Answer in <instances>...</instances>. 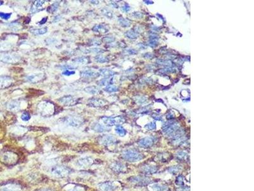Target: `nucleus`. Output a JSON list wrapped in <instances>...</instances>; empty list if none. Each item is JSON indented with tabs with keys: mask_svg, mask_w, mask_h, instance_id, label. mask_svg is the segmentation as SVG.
I'll use <instances>...</instances> for the list:
<instances>
[{
	"mask_svg": "<svg viewBox=\"0 0 254 191\" xmlns=\"http://www.w3.org/2000/svg\"><path fill=\"white\" fill-rule=\"evenodd\" d=\"M45 1H40V0L39 1V0H37V1H35L34 2L33 4L35 6H36V8L39 9L41 7V6H42V5L45 3Z\"/></svg>",
	"mask_w": 254,
	"mask_h": 191,
	"instance_id": "de8ad7c7",
	"label": "nucleus"
},
{
	"mask_svg": "<svg viewBox=\"0 0 254 191\" xmlns=\"http://www.w3.org/2000/svg\"><path fill=\"white\" fill-rule=\"evenodd\" d=\"M130 181L131 183L137 185V186H141L147 185L151 182L149 178L146 177H139V176L131 177L130 178Z\"/></svg>",
	"mask_w": 254,
	"mask_h": 191,
	"instance_id": "f8f14e48",
	"label": "nucleus"
},
{
	"mask_svg": "<svg viewBox=\"0 0 254 191\" xmlns=\"http://www.w3.org/2000/svg\"><path fill=\"white\" fill-rule=\"evenodd\" d=\"M88 104L92 107H102L105 104V101L102 99L92 98L88 101Z\"/></svg>",
	"mask_w": 254,
	"mask_h": 191,
	"instance_id": "a211bd4d",
	"label": "nucleus"
},
{
	"mask_svg": "<svg viewBox=\"0 0 254 191\" xmlns=\"http://www.w3.org/2000/svg\"><path fill=\"white\" fill-rule=\"evenodd\" d=\"M47 21V17H44V18H43L42 19H41V21L40 22H38V24H43L45 23H46Z\"/></svg>",
	"mask_w": 254,
	"mask_h": 191,
	"instance_id": "6e6d98bb",
	"label": "nucleus"
},
{
	"mask_svg": "<svg viewBox=\"0 0 254 191\" xmlns=\"http://www.w3.org/2000/svg\"><path fill=\"white\" fill-rule=\"evenodd\" d=\"M151 188L153 191H170L168 187L159 183L153 184Z\"/></svg>",
	"mask_w": 254,
	"mask_h": 191,
	"instance_id": "393cba45",
	"label": "nucleus"
},
{
	"mask_svg": "<svg viewBox=\"0 0 254 191\" xmlns=\"http://www.w3.org/2000/svg\"><path fill=\"white\" fill-rule=\"evenodd\" d=\"M175 155L177 158L181 161H186L188 158V153L183 150L178 152Z\"/></svg>",
	"mask_w": 254,
	"mask_h": 191,
	"instance_id": "7c9ffc66",
	"label": "nucleus"
},
{
	"mask_svg": "<svg viewBox=\"0 0 254 191\" xmlns=\"http://www.w3.org/2000/svg\"><path fill=\"white\" fill-rule=\"evenodd\" d=\"M115 40V38L113 36H105L104 38H103V41L105 43H111L112 41H114Z\"/></svg>",
	"mask_w": 254,
	"mask_h": 191,
	"instance_id": "49530a36",
	"label": "nucleus"
},
{
	"mask_svg": "<svg viewBox=\"0 0 254 191\" xmlns=\"http://www.w3.org/2000/svg\"><path fill=\"white\" fill-rule=\"evenodd\" d=\"M157 140L156 138L153 136H149L146 137L139 140L138 142V145H139L140 147L142 148H149L151 146H152L154 143L156 142Z\"/></svg>",
	"mask_w": 254,
	"mask_h": 191,
	"instance_id": "9b49d317",
	"label": "nucleus"
},
{
	"mask_svg": "<svg viewBox=\"0 0 254 191\" xmlns=\"http://www.w3.org/2000/svg\"><path fill=\"white\" fill-rule=\"evenodd\" d=\"M31 119V115L30 113L28 112V111H24L22 113V115H21V119L24 121V122H27V121H29Z\"/></svg>",
	"mask_w": 254,
	"mask_h": 191,
	"instance_id": "ea45409f",
	"label": "nucleus"
},
{
	"mask_svg": "<svg viewBox=\"0 0 254 191\" xmlns=\"http://www.w3.org/2000/svg\"><path fill=\"white\" fill-rule=\"evenodd\" d=\"M90 2L91 3H92V4H95V5L99 4V1H90Z\"/></svg>",
	"mask_w": 254,
	"mask_h": 191,
	"instance_id": "13d9d810",
	"label": "nucleus"
},
{
	"mask_svg": "<svg viewBox=\"0 0 254 191\" xmlns=\"http://www.w3.org/2000/svg\"><path fill=\"white\" fill-rule=\"evenodd\" d=\"M127 52L129 54H136L137 53V51L134 49H129L128 50Z\"/></svg>",
	"mask_w": 254,
	"mask_h": 191,
	"instance_id": "5fc2aeb1",
	"label": "nucleus"
},
{
	"mask_svg": "<svg viewBox=\"0 0 254 191\" xmlns=\"http://www.w3.org/2000/svg\"><path fill=\"white\" fill-rule=\"evenodd\" d=\"M22 107V101L18 100H12L9 102L7 104V108L9 110L12 111H20Z\"/></svg>",
	"mask_w": 254,
	"mask_h": 191,
	"instance_id": "dca6fc26",
	"label": "nucleus"
},
{
	"mask_svg": "<svg viewBox=\"0 0 254 191\" xmlns=\"http://www.w3.org/2000/svg\"><path fill=\"white\" fill-rule=\"evenodd\" d=\"M29 31L32 34H33L34 35H41V34H44L47 33V32L48 31V29L47 27H41L40 29L31 28V29H30Z\"/></svg>",
	"mask_w": 254,
	"mask_h": 191,
	"instance_id": "a878e982",
	"label": "nucleus"
},
{
	"mask_svg": "<svg viewBox=\"0 0 254 191\" xmlns=\"http://www.w3.org/2000/svg\"><path fill=\"white\" fill-rule=\"evenodd\" d=\"M175 183L177 186L183 187V186H184V177H183L182 175H179V176H178L175 180Z\"/></svg>",
	"mask_w": 254,
	"mask_h": 191,
	"instance_id": "58836bf2",
	"label": "nucleus"
},
{
	"mask_svg": "<svg viewBox=\"0 0 254 191\" xmlns=\"http://www.w3.org/2000/svg\"><path fill=\"white\" fill-rule=\"evenodd\" d=\"M14 80L13 78L8 76H0V89L8 88L12 85Z\"/></svg>",
	"mask_w": 254,
	"mask_h": 191,
	"instance_id": "4468645a",
	"label": "nucleus"
},
{
	"mask_svg": "<svg viewBox=\"0 0 254 191\" xmlns=\"http://www.w3.org/2000/svg\"><path fill=\"white\" fill-rule=\"evenodd\" d=\"M99 142L102 145L109 146L114 144L116 142V139L112 135H104L99 137Z\"/></svg>",
	"mask_w": 254,
	"mask_h": 191,
	"instance_id": "9d476101",
	"label": "nucleus"
},
{
	"mask_svg": "<svg viewBox=\"0 0 254 191\" xmlns=\"http://www.w3.org/2000/svg\"><path fill=\"white\" fill-rule=\"evenodd\" d=\"M121 157L125 161L129 162H137L144 159V155L141 153L134 150H127L122 153Z\"/></svg>",
	"mask_w": 254,
	"mask_h": 191,
	"instance_id": "f257e3e1",
	"label": "nucleus"
},
{
	"mask_svg": "<svg viewBox=\"0 0 254 191\" xmlns=\"http://www.w3.org/2000/svg\"><path fill=\"white\" fill-rule=\"evenodd\" d=\"M66 191H85V187L79 186V185L70 184L66 186L65 188Z\"/></svg>",
	"mask_w": 254,
	"mask_h": 191,
	"instance_id": "b1692460",
	"label": "nucleus"
},
{
	"mask_svg": "<svg viewBox=\"0 0 254 191\" xmlns=\"http://www.w3.org/2000/svg\"><path fill=\"white\" fill-rule=\"evenodd\" d=\"M59 6V2H55L53 3V4H51L50 6H49V7L47 8V11L50 13V14H52L54 12H55L58 9Z\"/></svg>",
	"mask_w": 254,
	"mask_h": 191,
	"instance_id": "f704fd0d",
	"label": "nucleus"
},
{
	"mask_svg": "<svg viewBox=\"0 0 254 191\" xmlns=\"http://www.w3.org/2000/svg\"><path fill=\"white\" fill-rule=\"evenodd\" d=\"M38 191H54V190H51L50 189H46V188H45V189H40Z\"/></svg>",
	"mask_w": 254,
	"mask_h": 191,
	"instance_id": "4d7b16f0",
	"label": "nucleus"
},
{
	"mask_svg": "<svg viewBox=\"0 0 254 191\" xmlns=\"http://www.w3.org/2000/svg\"><path fill=\"white\" fill-rule=\"evenodd\" d=\"M1 117H2V115H1V114L0 113V118H1Z\"/></svg>",
	"mask_w": 254,
	"mask_h": 191,
	"instance_id": "680f3d73",
	"label": "nucleus"
},
{
	"mask_svg": "<svg viewBox=\"0 0 254 191\" xmlns=\"http://www.w3.org/2000/svg\"><path fill=\"white\" fill-rule=\"evenodd\" d=\"M94 161L91 157H84L77 159L75 162V165L79 169H86L91 166Z\"/></svg>",
	"mask_w": 254,
	"mask_h": 191,
	"instance_id": "6e6552de",
	"label": "nucleus"
},
{
	"mask_svg": "<svg viewBox=\"0 0 254 191\" xmlns=\"http://www.w3.org/2000/svg\"><path fill=\"white\" fill-rule=\"evenodd\" d=\"M181 166H172L171 168H170L168 171L172 174H176L181 170Z\"/></svg>",
	"mask_w": 254,
	"mask_h": 191,
	"instance_id": "79ce46f5",
	"label": "nucleus"
},
{
	"mask_svg": "<svg viewBox=\"0 0 254 191\" xmlns=\"http://www.w3.org/2000/svg\"><path fill=\"white\" fill-rule=\"evenodd\" d=\"M113 83V78H103L98 82V84L100 86H107L112 85Z\"/></svg>",
	"mask_w": 254,
	"mask_h": 191,
	"instance_id": "c85d7f7f",
	"label": "nucleus"
},
{
	"mask_svg": "<svg viewBox=\"0 0 254 191\" xmlns=\"http://www.w3.org/2000/svg\"><path fill=\"white\" fill-rule=\"evenodd\" d=\"M158 168L155 166L152 165H146L142 168V172L145 174H153L157 172Z\"/></svg>",
	"mask_w": 254,
	"mask_h": 191,
	"instance_id": "4be33fe9",
	"label": "nucleus"
},
{
	"mask_svg": "<svg viewBox=\"0 0 254 191\" xmlns=\"http://www.w3.org/2000/svg\"><path fill=\"white\" fill-rule=\"evenodd\" d=\"M75 73H76L75 71H69L68 69H64V71L62 72V75L69 76L71 75H75Z\"/></svg>",
	"mask_w": 254,
	"mask_h": 191,
	"instance_id": "09e8293b",
	"label": "nucleus"
},
{
	"mask_svg": "<svg viewBox=\"0 0 254 191\" xmlns=\"http://www.w3.org/2000/svg\"><path fill=\"white\" fill-rule=\"evenodd\" d=\"M83 119L81 117L78 116H69L64 118V122L67 125L73 127H79L83 123Z\"/></svg>",
	"mask_w": 254,
	"mask_h": 191,
	"instance_id": "1a4fd4ad",
	"label": "nucleus"
},
{
	"mask_svg": "<svg viewBox=\"0 0 254 191\" xmlns=\"http://www.w3.org/2000/svg\"><path fill=\"white\" fill-rule=\"evenodd\" d=\"M13 45L8 42H2L0 43V50L1 51H6L12 49Z\"/></svg>",
	"mask_w": 254,
	"mask_h": 191,
	"instance_id": "72a5a7b5",
	"label": "nucleus"
},
{
	"mask_svg": "<svg viewBox=\"0 0 254 191\" xmlns=\"http://www.w3.org/2000/svg\"><path fill=\"white\" fill-rule=\"evenodd\" d=\"M121 10L125 12H128L130 10V7L127 4H125L121 7Z\"/></svg>",
	"mask_w": 254,
	"mask_h": 191,
	"instance_id": "3c124183",
	"label": "nucleus"
},
{
	"mask_svg": "<svg viewBox=\"0 0 254 191\" xmlns=\"http://www.w3.org/2000/svg\"><path fill=\"white\" fill-rule=\"evenodd\" d=\"M21 56L16 54H0V62L6 64H17L21 61Z\"/></svg>",
	"mask_w": 254,
	"mask_h": 191,
	"instance_id": "20e7f679",
	"label": "nucleus"
},
{
	"mask_svg": "<svg viewBox=\"0 0 254 191\" xmlns=\"http://www.w3.org/2000/svg\"><path fill=\"white\" fill-rule=\"evenodd\" d=\"M73 62H75V63L77 64H81V65H87L90 62V60L87 57H76L75 59L73 60Z\"/></svg>",
	"mask_w": 254,
	"mask_h": 191,
	"instance_id": "cd10ccee",
	"label": "nucleus"
},
{
	"mask_svg": "<svg viewBox=\"0 0 254 191\" xmlns=\"http://www.w3.org/2000/svg\"><path fill=\"white\" fill-rule=\"evenodd\" d=\"M92 30L93 31L96 32V33L104 34V33H106L107 32L109 31V28L107 25H105L104 24H100L94 25L92 28Z\"/></svg>",
	"mask_w": 254,
	"mask_h": 191,
	"instance_id": "aec40b11",
	"label": "nucleus"
},
{
	"mask_svg": "<svg viewBox=\"0 0 254 191\" xmlns=\"http://www.w3.org/2000/svg\"><path fill=\"white\" fill-rule=\"evenodd\" d=\"M99 74L101 76H104L105 78H109L111 76H114V75L116 74V73L115 71H112L111 69H107V68H102L99 70Z\"/></svg>",
	"mask_w": 254,
	"mask_h": 191,
	"instance_id": "5701e85b",
	"label": "nucleus"
},
{
	"mask_svg": "<svg viewBox=\"0 0 254 191\" xmlns=\"http://www.w3.org/2000/svg\"><path fill=\"white\" fill-rule=\"evenodd\" d=\"M58 101L66 106H73L76 105L79 102V98H77L73 95H68L59 98Z\"/></svg>",
	"mask_w": 254,
	"mask_h": 191,
	"instance_id": "0eeeda50",
	"label": "nucleus"
},
{
	"mask_svg": "<svg viewBox=\"0 0 254 191\" xmlns=\"http://www.w3.org/2000/svg\"><path fill=\"white\" fill-rule=\"evenodd\" d=\"M100 75L99 72L92 69H86L81 73V76L83 78H96Z\"/></svg>",
	"mask_w": 254,
	"mask_h": 191,
	"instance_id": "412c9836",
	"label": "nucleus"
},
{
	"mask_svg": "<svg viewBox=\"0 0 254 191\" xmlns=\"http://www.w3.org/2000/svg\"><path fill=\"white\" fill-rule=\"evenodd\" d=\"M146 57H147V58H150V57H153V55H150V54H149V53H148V54L147 53V54H146Z\"/></svg>",
	"mask_w": 254,
	"mask_h": 191,
	"instance_id": "bf43d9fd",
	"label": "nucleus"
},
{
	"mask_svg": "<svg viewBox=\"0 0 254 191\" xmlns=\"http://www.w3.org/2000/svg\"><path fill=\"white\" fill-rule=\"evenodd\" d=\"M96 62L97 63H107L108 62L109 59H108V57L104 56L103 55H98L97 56L95 57L94 58Z\"/></svg>",
	"mask_w": 254,
	"mask_h": 191,
	"instance_id": "c9c22d12",
	"label": "nucleus"
},
{
	"mask_svg": "<svg viewBox=\"0 0 254 191\" xmlns=\"http://www.w3.org/2000/svg\"><path fill=\"white\" fill-rule=\"evenodd\" d=\"M84 91L87 92L88 94H98L100 93V89L97 87V86H90V87H87L84 89Z\"/></svg>",
	"mask_w": 254,
	"mask_h": 191,
	"instance_id": "bb28decb",
	"label": "nucleus"
},
{
	"mask_svg": "<svg viewBox=\"0 0 254 191\" xmlns=\"http://www.w3.org/2000/svg\"><path fill=\"white\" fill-rule=\"evenodd\" d=\"M156 123L153 122L147 124L145 126V128L149 131H153L156 129Z\"/></svg>",
	"mask_w": 254,
	"mask_h": 191,
	"instance_id": "37998d69",
	"label": "nucleus"
},
{
	"mask_svg": "<svg viewBox=\"0 0 254 191\" xmlns=\"http://www.w3.org/2000/svg\"><path fill=\"white\" fill-rule=\"evenodd\" d=\"M134 16L135 17H136L137 19H140L143 17L142 14H141L140 12H134Z\"/></svg>",
	"mask_w": 254,
	"mask_h": 191,
	"instance_id": "603ef678",
	"label": "nucleus"
},
{
	"mask_svg": "<svg viewBox=\"0 0 254 191\" xmlns=\"http://www.w3.org/2000/svg\"><path fill=\"white\" fill-rule=\"evenodd\" d=\"M45 78V74L44 73H35V74L29 75L26 76V80L29 82L31 83H33V84H36V83L40 82L42 81Z\"/></svg>",
	"mask_w": 254,
	"mask_h": 191,
	"instance_id": "2eb2a0df",
	"label": "nucleus"
},
{
	"mask_svg": "<svg viewBox=\"0 0 254 191\" xmlns=\"http://www.w3.org/2000/svg\"><path fill=\"white\" fill-rule=\"evenodd\" d=\"M157 63L159 64V65H164L166 66H170L172 65V63L170 61V60H162V59H160L157 60Z\"/></svg>",
	"mask_w": 254,
	"mask_h": 191,
	"instance_id": "a19ab883",
	"label": "nucleus"
},
{
	"mask_svg": "<svg viewBox=\"0 0 254 191\" xmlns=\"http://www.w3.org/2000/svg\"><path fill=\"white\" fill-rule=\"evenodd\" d=\"M92 129L97 133H104L109 131L110 130V129L107 126H105V125H102L99 122H95L93 124L92 126Z\"/></svg>",
	"mask_w": 254,
	"mask_h": 191,
	"instance_id": "6ab92c4d",
	"label": "nucleus"
},
{
	"mask_svg": "<svg viewBox=\"0 0 254 191\" xmlns=\"http://www.w3.org/2000/svg\"><path fill=\"white\" fill-rule=\"evenodd\" d=\"M38 109L43 116H50L54 113L55 107L53 104L49 101H42L38 105Z\"/></svg>",
	"mask_w": 254,
	"mask_h": 191,
	"instance_id": "f03ea898",
	"label": "nucleus"
},
{
	"mask_svg": "<svg viewBox=\"0 0 254 191\" xmlns=\"http://www.w3.org/2000/svg\"><path fill=\"white\" fill-rule=\"evenodd\" d=\"M115 131L119 136H124L126 135L127 134V131L125 130L123 127H122L120 125L116 126V127L115 128Z\"/></svg>",
	"mask_w": 254,
	"mask_h": 191,
	"instance_id": "473e14b6",
	"label": "nucleus"
},
{
	"mask_svg": "<svg viewBox=\"0 0 254 191\" xmlns=\"http://www.w3.org/2000/svg\"><path fill=\"white\" fill-rule=\"evenodd\" d=\"M125 119L123 116H117L114 117H104L102 118V122L105 126H119L125 122Z\"/></svg>",
	"mask_w": 254,
	"mask_h": 191,
	"instance_id": "423d86ee",
	"label": "nucleus"
},
{
	"mask_svg": "<svg viewBox=\"0 0 254 191\" xmlns=\"http://www.w3.org/2000/svg\"><path fill=\"white\" fill-rule=\"evenodd\" d=\"M118 22L121 26L124 27H129L131 25V21L127 19H125L123 17H120L118 19Z\"/></svg>",
	"mask_w": 254,
	"mask_h": 191,
	"instance_id": "c756f323",
	"label": "nucleus"
},
{
	"mask_svg": "<svg viewBox=\"0 0 254 191\" xmlns=\"http://www.w3.org/2000/svg\"><path fill=\"white\" fill-rule=\"evenodd\" d=\"M20 189L17 186H12L11 187L6 188V189L4 191H19Z\"/></svg>",
	"mask_w": 254,
	"mask_h": 191,
	"instance_id": "8fccbe9b",
	"label": "nucleus"
},
{
	"mask_svg": "<svg viewBox=\"0 0 254 191\" xmlns=\"http://www.w3.org/2000/svg\"><path fill=\"white\" fill-rule=\"evenodd\" d=\"M12 14L11 13H5V12H0V18L4 20H8L11 17Z\"/></svg>",
	"mask_w": 254,
	"mask_h": 191,
	"instance_id": "c03bdc74",
	"label": "nucleus"
},
{
	"mask_svg": "<svg viewBox=\"0 0 254 191\" xmlns=\"http://www.w3.org/2000/svg\"><path fill=\"white\" fill-rule=\"evenodd\" d=\"M101 12H102V14L105 16V17H107L108 19H112V17H113V14H112V12L107 8H103L101 10Z\"/></svg>",
	"mask_w": 254,
	"mask_h": 191,
	"instance_id": "4c0bfd02",
	"label": "nucleus"
},
{
	"mask_svg": "<svg viewBox=\"0 0 254 191\" xmlns=\"http://www.w3.org/2000/svg\"><path fill=\"white\" fill-rule=\"evenodd\" d=\"M179 129V124L170 120L164 124L163 126V133L166 136H172Z\"/></svg>",
	"mask_w": 254,
	"mask_h": 191,
	"instance_id": "39448f33",
	"label": "nucleus"
},
{
	"mask_svg": "<svg viewBox=\"0 0 254 191\" xmlns=\"http://www.w3.org/2000/svg\"><path fill=\"white\" fill-rule=\"evenodd\" d=\"M99 188L102 191H114L116 189L117 186L112 181H107L101 183L99 185Z\"/></svg>",
	"mask_w": 254,
	"mask_h": 191,
	"instance_id": "ddd939ff",
	"label": "nucleus"
},
{
	"mask_svg": "<svg viewBox=\"0 0 254 191\" xmlns=\"http://www.w3.org/2000/svg\"><path fill=\"white\" fill-rule=\"evenodd\" d=\"M153 118L156 120H162V118L161 116H159L158 115H153Z\"/></svg>",
	"mask_w": 254,
	"mask_h": 191,
	"instance_id": "864d4df0",
	"label": "nucleus"
},
{
	"mask_svg": "<svg viewBox=\"0 0 254 191\" xmlns=\"http://www.w3.org/2000/svg\"><path fill=\"white\" fill-rule=\"evenodd\" d=\"M3 4V1H0V6Z\"/></svg>",
	"mask_w": 254,
	"mask_h": 191,
	"instance_id": "052dcab7",
	"label": "nucleus"
},
{
	"mask_svg": "<svg viewBox=\"0 0 254 191\" xmlns=\"http://www.w3.org/2000/svg\"><path fill=\"white\" fill-rule=\"evenodd\" d=\"M111 170L116 172V173H123L126 171V166L125 165L122 164L121 162H114L113 163H112L110 166Z\"/></svg>",
	"mask_w": 254,
	"mask_h": 191,
	"instance_id": "f3484780",
	"label": "nucleus"
},
{
	"mask_svg": "<svg viewBox=\"0 0 254 191\" xmlns=\"http://www.w3.org/2000/svg\"><path fill=\"white\" fill-rule=\"evenodd\" d=\"M104 91L107 92H109V93H111V92H115L118 91L119 88L116 85H110L107 86V87H106L105 88H104Z\"/></svg>",
	"mask_w": 254,
	"mask_h": 191,
	"instance_id": "e433bc0d",
	"label": "nucleus"
},
{
	"mask_svg": "<svg viewBox=\"0 0 254 191\" xmlns=\"http://www.w3.org/2000/svg\"><path fill=\"white\" fill-rule=\"evenodd\" d=\"M101 44V41L99 40L95 39V38H94V39H91L89 41L90 45L98 46V45H100Z\"/></svg>",
	"mask_w": 254,
	"mask_h": 191,
	"instance_id": "a18cd8bd",
	"label": "nucleus"
},
{
	"mask_svg": "<svg viewBox=\"0 0 254 191\" xmlns=\"http://www.w3.org/2000/svg\"><path fill=\"white\" fill-rule=\"evenodd\" d=\"M125 35H126L127 37L130 38V39H136V38L139 36V33L136 31L131 30L127 31L126 33H125Z\"/></svg>",
	"mask_w": 254,
	"mask_h": 191,
	"instance_id": "2f4dec72",
	"label": "nucleus"
},
{
	"mask_svg": "<svg viewBox=\"0 0 254 191\" xmlns=\"http://www.w3.org/2000/svg\"><path fill=\"white\" fill-rule=\"evenodd\" d=\"M71 170L62 165H55L51 169V173L53 176L58 178L66 177L71 173Z\"/></svg>",
	"mask_w": 254,
	"mask_h": 191,
	"instance_id": "7ed1b4c3",
	"label": "nucleus"
}]
</instances>
